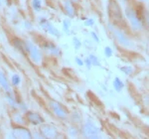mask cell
I'll list each match as a JSON object with an SVG mask.
<instances>
[{
    "label": "cell",
    "instance_id": "cell-29",
    "mask_svg": "<svg viewBox=\"0 0 149 139\" xmlns=\"http://www.w3.org/2000/svg\"><path fill=\"white\" fill-rule=\"evenodd\" d=\"M24 28H25V29H27V30H31L33 28L32 23H31L30 21L26 20L25 22H24Z\"/></svg>",
    "mask_w": 149,
    "mask_h": 139
},
{
    "label": "cell",
    "instance_id": "cell-4",
    "mask_svg": "<svg viewBox=\"0 0 149 139\" xmlns=\"http://www.w3.org/2000/svg\"><path fill=\"white\" fill-rule=\"evenodd\" d=\"M49 108L52 110V112L55 114V116H57L60 119H66L69 115L68 110L65 108L64 105L56 101V100H50Z\"/></svg>",
    "mask_w": 149,
    "mask_h": 139
},
{
    "label": "cell",
    "instance_id": "cell-12",
    "mask_svg": "<svg viewBox=\"0 0 149 139\" xmlns=\"http://www.w3.org/2000/svg\"><path fill=\"white\" fill-rule=\"evenodd\" d=\"M12 44H13L14 48L18 50L22 54H26V41H23L19 38H13L12 39Z\"/></svg>",
    "mask_w": 149,
    "mask_h": 139
},
{
    "label": "cell",
    "instance_id": "cell-5",
    "mask_svg": "<svg viewBox=\"0 0 149 139\" xmlns=\"http://www.w3.org/2000/svg\"><path fill=\"white\" fill-rule=\"evenodd\" d=\"M83 135L86 138H98L100 135V130L95 123L86 121L83 127Z\"/></svg>",
    "mask_w": 149,
    "mask_h": 139
},
{
    "label": "cell",
    "instance_id": "cell-6",
    "mask_svg": "<svg viewBox=\"0 0 149 139\" xmlns=\"http://www.w3.org/2000/svg\"><path fill=\"white\" fill-rule=\"evenodd\" d=\"M39 25H40L41 29H43L49 35H52V36H54V37H58V38L61 36L60 31L58 30L57 28L55 27V26L46 18H40L39 19Z\"/></svg>",
    "mask_w": 149,
    "mask_h": 139
},
{
    "label": "cell",
    "instance_id": "cell-17",
    "mask_svg": "<svg viewBox=\"0 0 149 139\" xmlns=\"http://www.w3.org/2000/svg\"><path fill=\"white\" fill-rule=\"evenodd\" d=\"M124 88V83L119 78H115L114 81H113V88L116 90L117 92H121L122 88Z\"/></svg>",
    "mask_w": 149,
    "mask_h": 139
},
{
    "label": "cell",
    "instance_id": "cell-13",
    "mask_svg": "<svg viewBox=\"0 0 149 139\" xmlns=\"http://www.w3.org/2000/svg\"><path fill=\"white\" fill-rule=\"evenodd\" d=\"M6 100H7V102H8V104L10 105L13 109L19 108V101L15 97V95H13L12 90H10V92H6Z\"/></svg>",
    "mask_w": 149,
    "mask_h": 139
},
{
    "label": "cell",
    "instance_id": "cell-16",
    "mask_svg": "<svg viewBox=\"0 0 149 139\" xmlns=\"http://www.w3.org/2000/svg\"><path fill=\"white\" fill-rule=\"evenodd\" d=\"M12 118H13V121L15 122L16 124H18V125H23V124H25V117H24L20 112L14 113Z\"/></svg>",
    "mask_w": 149,
    "mask_h": 139
},
{
    "label": "cell",
    "instance_id": "cell-7",
    "mask_svg": "<svg viewBox=\"0 0 149 139\" xmlns=\"http://www.w3.org/2000/svg\"><path fill=\"white\" fill-rule=\"evenodd\" d=\"M12 138H21V139H31L33 137V134L28 128L24 127L22 125L15 126L12 129L10 135Z\"/></svg>",
    "mask_w": 149,
    "mask_h": 139
},
{
    "label": "cell",
    "instance_id": "cell-36",
    "mask_svg": "<svg viewBox=\"0 0 149 139\" xmlns=\"http://www.w3.org/2000/svg\"><path fill=\"white\" fill-rule=\"evenodd\" d=\"M142 1H143V0H142Z\"/></svg>",
    "mask_w": 149,
    "mask_h": 139
},
{
    "label": "cell",
    "instance_id": "cell-9",
    "mask_svg": "<svg viewBox=\"0 0 149 139\" xmlns=\"http://www.w3.org/2000/svg\"><path fill=\"white\" fill-rule=\"evenodd\" d=\"M26 120H27L31 125L39 126L42 123H44V118L40 115L39 113L34 111H26Z\"/></svg>",
    "mask_w": 149,
    "mask_h": 139
},
{
    "label": "cell",
    "instance_id": "cell-20",
    "mask_svg": "<svg viewBox=\"0 0 149 139\" xmlns=\"http://www.w3.org/2000/svg\"><path fill=\"white\" fill-rule=\"evenodd\" d=\"M31 5H32L33 10L35 12H40L43 7V4H42V1H41V0H32Z\"/></svg>",
    "mask_w": 149,
    "mask_h": 139
},
{
    "label": "cell",
    "instance_id": "cell-23",
    "mask_svg": "<svg viewBox=\"0 0 149 139\" xmlns=\"http://www.w3.org/2000/svg\"><path fill=\"white\" fill-rule=\"evenodd\" d=\"M81 45H83V43L81 42V40L79 39L78 37H74L73 38V46L76 50H80Z\"/></svg>",
    "mask_w": 149,
    "mask_h": 139
},
{
    "label": "cell",
    "instance_id": "cell-33",
    "mask_svg": "<svg viewBox=\"0 0 149 139\" xmlns=\"http://www.w3.org/2000/svg\"><path fill=\"white\" fill-rule=\"evenodd\" d=\"M71 1H72V2H78L79 0H71Z\"/></svg>",
    "mask_w": 149,
    "mask_h": 139
},
{
    "label": "cell",
    "instance_id": "cell-10",
    "mask_svg": "<svg viewBox=\"0 0 149 139\" xmlns=\"http://www.w3.org/2000/svg\"><path fill=\"white\" fill-rule=\"evenodd\" d=\"M43 49H44L45 51L48 53V54L52 55V56L60 57V56H61V54H62L61 50H60L55 44L50 43V42L44 43V45H43Z\"/></svg>",
    "mask_w": 149,
    "mask_h": 139
},
{
    "label": "cell",
    "instance_id": "cell-15",
    "mask_svg": "<svg viewBox=\"0 0 149 139\" xmlns=\"http://www.w3.org/2000/svg\"><path fill=\"white\" fill-rule=\"evenodd\" d=\"M109 10H110V14H113V17L117 20H121L122 19V13L120 11V8L117 5L115 2H111L109 6Z\"/></svg>",
    "mask_w": 149,
    "mask_h": 139
},
{
    "label": "cell",
    "instance_id": "cell-25",
    "mask_svg": "<svg viewBox=\"0 0 149 139\" xmlns=\"http://www.w3.org/2000/svg\"><path fill=\"white\" fill-rule=\"evenodd\" d=\"M120 71L122 72V73H124V75L129 76L132 72H133V69H132L131 67L126 66V67H122V68H120Z\"/></svg>",
    "mask_w": 149,
    "mask_h": 139
},
{
    "label": "cell",
    "instance_id": "cell-8",
    "mask_svg": "<svg viewBox=\"0 0 149 139\" xmlns=\"http://www.w3.org/2000/svg\"><path fill=\"white\" fill-rule=\"evenodd\" d=\"M40 132L43 137L45 138H56L58 137V131L57 129L51 124L42 123L40 127Z\"/></svg>",
    "mask_w": 149,
    "mask_h": 139
},
{
    "label": "cell",
    "instance_id": "cell-11",
    "mask_svg": "<svg viewBox=\"0 0 149 139\" xmlns=\"http://www.w3.org/2000/svg\"><path fill=\"white\" fill-rule=\"evenodd\" d=\"M64 9L66 14L69 16L70 18H74L76 16V9L73 5V2L71 0H64Z\"/></svg>",
    "mask_w": 149,
    "mask_h": 139
},
{
    "label": "cell",
    "instance_id": "cell-3",
    "mask_svg": "<svg viewBox=\"0 0 149 139\" xmlns=\"http://www.w3.org/2000/svg\"><path fill=\"white\" fill-rule=\"evenodd\" d=\"M26 53L28 54L29 58L31 61L36 65H40L42 63L43 60V55L41 50L36 46L35 44H33L32 42L26 41Z\"/></svg>",
    "mask_w": 149,
    "mask_h": 139
},
{
    "label": "cell",
    "instance_id": "cell-27",
    "mask_svg": "<svg viewBox=\"0 0 149 139\" xmlns=\"http://www.w3.org/2000/svg\"><path fill=\"white\" fill-rule=\"evenodd\" d=\"M18 109H20L22 112H26V111H28V109H27V105H26L25 102H23V101H19V108Z\"/></svg>",
    "mask_w": 149,
    "mask_h": 139
},
{
    "label": "cell",
    "instance_id": "cell-35",
    "mask_svg": "<svg viewBox=\"0 0 149 139\" xmlns=\"http://www.w3.org/2000/svg\"><path fill=\"white\" fill-rule=\"evenodd\" d=\"M0 130H1V127H0Z\"/></svg>",
    "mask_w": 149,
    "mask_h": 139
},
{
    "label": "cell",
    "instance_id": "cell-19",
    "mask_svg": "<svg viewBox=\"0 0 149 139\" xmlns=\"http://www.w3.org/2000/svg\"><path fill=\"white\" fill-rule=\"evenodd\" d=\"M62 26H63V30L67 35L70 34L71 32V20L70 19H64L62 22Z\"/></svg>",
    "mask_w": 149,
    "mask_h": 139
},
{
    "label": "cell",
    "instance_id": "cell-30",
    "mask_svg": "<svg viewBox=\"0 0 149 139\" xmlns=\"http://www.w3.org/2000/svg\"><path fill=\"white\" fill-rule=\"evenodd\" d=\"M84 64L86 65V67L88 69H91L93 67V65H92V62H91V60L88 59V58H86V59H85V61H84Z\"/></svg>",
    "mask_w": 149,
    "mask_h": 139
},
{
    "label": "cell",
    "instance_id": "cell-1",
    "mask_svg": "<svg viewBox=\"0 0 149 139\" xmlns=\"http://www.w3.org/2000/svg\"><path fill=\"white\" fill-rule=\"evenodd\" d=\"M109 29L110 30V32L112 33L113 37L115 38V40L118 42L119 45H121V46H123V47H126V48H129L132 46L131 40L129 39V37L123 32V31L114 27L111 24H109Z\"/></svg>",
    "mask_w": 149,
    "mask_h": 139
},
{
    "label": "cell",
    "instance_id": "cell-14",
    "mask_svg": "<svg viewBox=\"0 0 149 139\" xmlns=\"http://www.w3.org/2000/svg\"><path fill=\"white\" fill-rule=\"evenodd\" d=\"M0 87L3 88L4 90L6 92H10L11 90V85H10V83H9L8 79L7 76H5V74L0 70Z\"/></svg>",
    "mask_w": 149,
    "mask_h": 139
},
{
    "label": "cell",
    "instance_id": "cell-26",
    "mask_svg": "<svg viewBox=\"0 0 149 139\" xmlns=\"http://www.w3.org/2000/svg\"><path fill=\"white\" fill-rule=\"evenodd\" d=\"M104 56L107 57V58H110V57L112 56V54H113V51H112V49L110 47H105L104 48Z\"/></svg>",
    "mask_w": 149,
    "mask_h": 139
},
{
    "label": "cell",
    "instance_id": "cell-32",
    "mask_svg": "<svg viewBox=\"0 0 149 139\" xmlns=\"http://www.w3.org/2000/svg\"><path fill=\"white\" fill-rule=\"evenodd\" d=\"M76 63H77V65H78L79 67H83L84 65H85V64H84L83 60H81V58H79V57H77V58H76Z\"/></svg>",
    "mask_w": 149,
    "mask_h": 139
},
{
    "label": "cell",
    "instance_id": "cell-28",
    "mask_svg": "<svg viewBox=\"0 0 149 139\" xmlns=\"http://www.w3.org/2000/svg\"><path fill=\"white\" fill-rule=\"evenodd\" d=\"M85 26H86V27H92V26L95 24V20L92 18H88V19H86L85 20Z\"/></svg>",
    "mask_w": 149,
    "mask_h": 139
},
{
    "label": "cell",
    "instance_id": "cell-24",
    "mask_svg": "<svg viewBox=\"0 0 149 139\" xmlns=\"http://www.w3.org/2000/svg\"><path fill=\"white\" fill-rule=\"evenodd\" d=\"M68 133L71 137H76V136H78L79 131H78V129H77V127H74V126H71V127H69Z\"/></svg>",
    "mask_w": 149,
    "mask_h": 139
},
{
    "label": "cell",
    "instance_id": "cell-2",
    "mask_svg": "<svg viewBox=\"0 0 149 139\" xmlns=\"http://www.w3.org/2000/svg\"><path fill=\"white\" fill-rule=\"evenodd\" d=\"M125 16H126V18L128 19L132 29L135 31H139L142 29L143 23H142V20H141V17L138 16V14L136 13V11L134 10L132 7H126Z\"/></svg>",
    "mask_w": 149,
    "mask_h": 139
},
{
    "label": "cell",
    "instance_id": "cell-34",
    "mask_svg": "<svg viewBox=\"0 0 149 139\" xmlns=\"http://www.w3.org/2000/svg\"><path fill=\"white\" fill-rule=\"evenodd\" d=\"M2 5V0H0V6Z\"/></svg>",
    "mask_w": 149,
    "mask_h": 139
},
{
    "label": "cell",
    "instance_id": "cell-21",
    "mask_svg": "<svg viewBox=\"0 0 149 139\" xmlns=\"http://www.w3.org/2000/svg\"><path fill=\"white\" fill-rule=\"evenodd\" d=\"M88 59L91 60L92 65L93 67H100V66H102V63H100V59H98L95 55H93V54L90 55V56H88Z\"/></svg>",
    "mask_w": 149,
    "mask_h": 139
},
{
    "label": "cell",
    "instance_id": "cell-22",
    "mask_svg": "<svg viewBox=\"0 0 149 139\" xmlns=\"http://www.w3.org/2000/svg\"><path fill=\"white\" fill-rule=\"evenodd\" d=\"M141 20L147 26V28H149V12L147 10H143V13L141 15Z\"/></svg>",
    "mask_w": 149,
    "mask_h": 139
},
{
    "label": "cell",
    "instance_id": "cell-31",
    "mask_svg": "<svg viewBox=\"0 0 149 139\" xmlns=\"http://www.w3.org/2000/svg\"><path fill=\"white\" fill-rule=\"evenodd\" d=\"M91 36H92V38L95 41V42L100 43V37L97 36V33H95V32H91Z\"/></svg>",
    "mask_w": 149,
    "mask_h": 139
},
{
    "label": "cell",
    "instance_id": "cell-18",
    "mask_svg": "<svg viewBox=\"0 0 149 139\" xmlns=\"http://www.w3.org/2000/svg\"><path fill=\"white\" fill-rule=\"evenodd\" d=\"M22 83V79H21L20 75L18 74H14L13 76H11V83L14 85V87H19Z\"/></svg>",
    "mask_w": 149,
    "mask_h": 139
}]
</instances>
